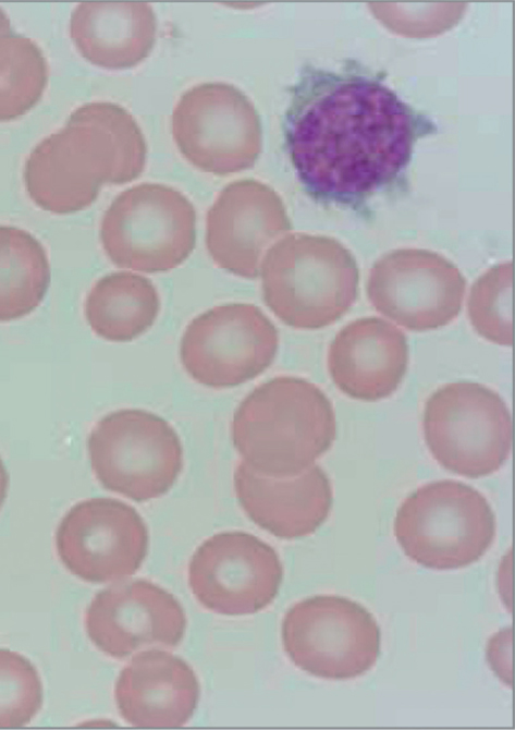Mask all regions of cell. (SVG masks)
Wrapping results in <instances>:
<instances>
[{"label":"cell","instance_id":"5b68a950","mask_svg":"<svg viewBox=\"0 0 515 730\" xmlns=\"http://www.w3.org/2000/svg\"><path fill=\"white\" fill-rule=\"evenodd\" d=\"M496 532L486 497L458 480L425 484L408 495L394 519V536L416 563L436 570L459 569L478 561Z\"/></svg>","mask_w":515,"mask_h":730},{"label":"cell","instance_id":"8992f818","mask_svg":"<svg viewBox=\"0 0 515 730\" xmlns=\"http://www.w3.org/2000/svg\"><path fill=\"white\" fill-rule=\"evenodd\" d=\"M105 254L117 267L156 273L184 263L196 243V211L177 190L143 183L120 193L99 230Z\"/></svg>","mask_w":515,"mask_h":730},{"label":"cell","instance_id":"2e32d148","mask_svg":"<svg viewBox=\"0 0 515 730\" xmlns=\"http://www.w3.org/2000/svg\"><path fill=\"white\" fill-rule=\"evenodd\" d=\"M275 193L254 179L228 184L207 214L206 245L221 269L246 279L258 276L271 241L289 229Z\"/></svg>","mask_w":515,"mask_h":730},{"label":"cell","instance_id":"5bb4252c","mask_svg":"<svg viewBox=\"0 0 515 730\" xmlns=\"http://www.w3.org/2000/svg\"><path fill=\"white\" fill-rule=\"evenodd\" d=\"M466 280L445 258L428 252L400 251L370 269L367 294L383 316L412 331L450 324L461 312Z\"/></svg>","mask_w":515,"mask_h":730},{"label":"cell","instance_id":"7a4b0ae2","mask_svg":"<svg viewBox=\"0 0 515 730\" xmlns=\"http://www.w3.org/2000/svg\"><path fill=\"white\" fill-rule=\"evenodd\" d=\"M145 160L144 137L132 115L112 102H89L34 147L23 180L39 208L66 215L90 206L105 184L139 177Z\"/></svg>","mask_w":515,"mask_h":730},{"label":"cell","instance_id":"cb8c5ba5","mask_svg":"<svg viewBox=\"0 0 515 730\" xmlns=\"http://www.w3.org/2000/svg\"><path fill=\"white\" fill-rule=\"evenodd\" d=\"M467 313L475 331L499 345H512V265L495 266L470 289Z\"/></svg>","mask_w":515,"mask_h":730},{"label":"cell","instance_id":"9c48e42d","mask_svg":"<svg viewBox=\"0 0 515 730\" xmlns=\"http://www.w3.org/2000/svg\"><path fill=\"white\" fill-rule=\"evenodd\" d=\"M282 644L292 662L326 680H350L367 672L380 654V630L360 604L318 595L291 607L282 621Z\"/></svg>","mask_w":515,"mask_h":730},{"label":"cell","instance_id":"7c38bea8","mask_svg":"<svg viewBox=\"0 0 515 730\" xmlns=\"http://www.w3.org/2000/svg\"><path fill=\"white\" fill-rule=\"evenodd\" d=\"M282 579L277 551L241 531L207 538L188 564V584L195 598L205 608L225 616L262 610L278 595Z\"/></svg>","mask_w":515,"mask_h":730},{"label":"cell","instance_id":"603a6c76","mask_svg":"<svg viewBox=\"0 0 515 730\" xmlns=\"http://www.w3.org/2000/svg\"><path fill=\"white\" fill-rule=\"evenodd\" d=\"M48 81L42 50L30 38L0 34V122L29 111L41 98Z\"/></svg>","mask_w":515,"mask_h":730},{"label":"cell","instance_id":"277c9868","mask_svg":"<svg viewBox=\"0 0 515 730\" xmlns=\"http://www.w3.org/2000/svg\"><path fill=\"white\" fill-rule=\"evenodd\" d=\"M262 297L270 311L295 329L328 327L357 297L359 269L339 245L315 238H290L260 264Z\"/></svg>","mask_w":515,"mask_h":730},{"label":"cell","instance_id":"7402d4cb","mask_svg":"<svg viewBox=\"0 0 515 730\" xmlns=\"http://www.w3.org/2000/svg\"><path fill=\"white\" fill-rule=\"evenodd\" d=\"M50 280L44 245L24 229L0 226V323L29 315L45 299Z\"/></svg>","mask_w":515,"mask_h":730},{"label":"cell","instance_id":"8fae6325","mask_svg":"<svg viewBox=\"0 0 515 730\" xmlns=\"http://www.w3.org/2000/svg\"><path fill=\"white\" fill-rule=\"evenodd\" d=\"M279 333L256 305L229 303L195 317L180 343V360L196 382L214 389L245 384L274 361Z\"/></svg>","mask_w":515,"mask_h":730},{"label":"cell","instance_id":"4fadbf2b","mask_svg":"<svg viewBox=\"0 0 515 730\" xmlns=\"http://www.w3.org/2000/svg\"><path fill=\"white\" fill-rule=\"evenodd\" d=\"M145 521L130 504L90 498L74 504L56 532L58 556L75 576L89 583L133 575L148 551Z\"/></svg>","mask_w":515,"mask_h":730},{"label":"cell","instance_id":"e0dca14e","mask_svg":"<svg viewBox=\"0 0 515 730\" xmlns=\"http://www.w3.org/2000/svg\"><path fill=\"white\" fill-rule=\"evenodd\" d=\"M233 484L246 515L281 539H297L315 533L332 508L330 478L317 464L295 476L270 477L242 461L235 467Z\"/></svg>","mask_w":515,"mask_h":730},{"label":"cell","instance_id":"484cf974","mask_svg":"<svg viewBox=\"0 0 515 730\" xmlns=\"http://www.w3.org/2000/svg\"><path fill=\"white\" fill-rule=\"evenodd\" d=\"M8 487H9V475L0 458V508L2 507L7 498Z\"/></svg>","mask_w":515,"mask_h":730},{"label":"cell","instance_id":"44dd1931","mask_svg":"<svg viewBox=\"0 0 515 730\" xmlns=\"http://www.w3.org/2000/svg\"><path fill=\"white\" fill-rule=\"evenodd\" d=\"M160 297L144 276L118 271L103 276L89 290L85 317L90 329L111 342L132 341L156 321Z\"/></svg>","mask_w":515,"mask_h":730},{"label":"cell","instance_id":"ba28073f","mask_svg":"<svg viewBox=\"0 0 515 730\" xmlns=\"http://www.w3.org/2000/svg\"><path fill=\"white\" fill-rule=\"evenodd\" d=\"M87 449L98 482L137 502L167 494L183 467L177 433L163 417L140 409H122L100 418Z\"/></svg>","mask_w":515,"mask_h":730},{"label":"cell","instance_id":"ffe728a7","mask_svg":"<svg viewBox=\"0 0 515 730\" xmlns=\"http://www.w3.org/2000/svg\"><path fill=\"white\" fill-rule=\"evenodd\" d=\"M157 21L146 2H82L70 19V36L90 63L111 70L142 62L155 45Z\"/></svg>","mask_w":515,"mask_h":730},{"label":"cell","instance_id":"ac0fdd59","mask_svg":"<svg viewBox=\"0 0 515 730\" xmlns=\"http://www.w3.org/2000/svg\"><path fill=\"white\" fill-rule=\"evenodd\" d=\"M407 338L393 324L363 317L344 326L327 356L330 377L347 397L366 402L391 396L408 366Z\"/></svg>","mask_w":515,"mask_h":730},{"label":"cell","instance_id":"6da1fadb","mask_svg":"<svg viewBox=\"0 0 515 730\" xmlns=\"http://www.w3.org/2000/svg\"><path fill=\"white\" fill-rule=\"evenodd\" d=\"M281 126L306 194L357 211L401 180L419 139L438 133L427 113L385 84L383 71L355 59L336 71L304 63Z\"/></svg>","mask_w":515,"mask_h":730},{"label":"cell","instance_id":"3957f363","mask_svg":"<svg viewBox=\"0 0 515 730\" xmlns=\"http://www.w3.org/2000/svg\"><path fill=\"white\" fill-rule=\"evenodd\" d=\"M335 414L315 384L279 376L256 387L235 410L231 438L243 461L270 477L295 476L333 445Z\"/></svg>","mask_w":515,"mask_h":730},{"label":"cell","instance_id":"d4e9b609","mask_svg":"<svg viewBox=\"0 0 515 730\" xmlns=\"http://www.w3.org/2000/svg\"><path fill=\"white\" fill-rule=\"evenodd\" d=\"M42 701V683L35 666L19 653L0 649V728L26 726Z\"/></svg>","mask_w":515,"mask_h":730},{"label":"cell","instance_id":"9a60e30c","mask_svg":"<svg viewBox=\"0 0 515 730\" xmlns=\"http://www.w3.org/2000/svg\"><path fill=\"white\" fill-rule=\"evenodd\" d=\"M85 628L98 649L121 659L152 644L177 646L186 616L171 593L139 579L97 593L87 607Z\"/></svg>","mask_w":515,"mask_h":730},{"label":"cell","instance_id":"4316f807","mask_svg":"<svg viewBox=\"0 0 515 730\" xmlns=\"http://www.w3.org/2000/svg\"><path fill=\"white\" fill-rule=\"evenodd\" d=\"M11 32V22L4 11L0 8V34H7Z\"/></svg>","mask_w":515,"mask_h":730},{"label":"cell","instance_id":"d6986e66","mask_svg":"<svg viewBox=\"0 0 515 730\" xmlns=\"http://www.w3.org/2000/svg\"><path fill=\"white\" fill-rule=\"evenodd\" d=\"M114 698L121 717L138 728H179L194 715L199 683L181 657L160 649L135 655L120 672Z\"/></svg>","mask_w":515,"mask_h":730},{"label":"cell","instance_id":"30bf717a","mask_svg":"<svg viewBox=\"0 0 515 730\" xmlns=\"http://www.w3.org/2000/svg\"><path fill=\"white\" fill-rule=\"evenodd\" d=\"M172 135L188 162L216 175L252 168L261 145L253 102L222 82L195 85L181 96L172 113Z\"/></svg>","mask_w":515,"mask_h":730},{"label":"cell","instance_id":"52a82bcc","mask_svg":"<svg viewBox=\"0 0 515 730\" xmlns=\"http://www.w3.org/2000/svg\"><path fill=\"white\" fill-rule=\"evenodd\" d=\"M422 433L442 467L469 478L500 470L512 448L507 405L495 391L474 381L437 389L424 406Z\"/></svg>","mask_w":515,"mask_h":730}]
</instances>
